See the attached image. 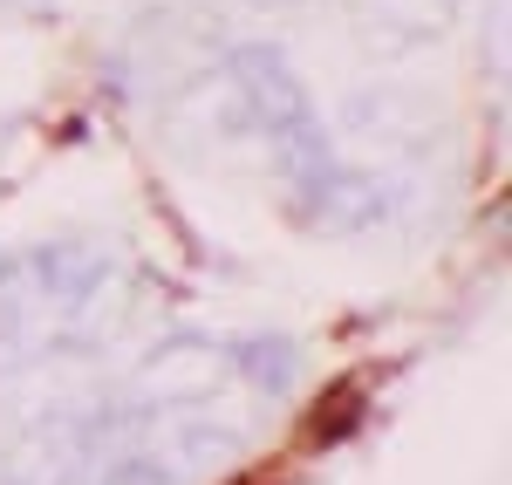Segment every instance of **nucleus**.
<instances>
[{
	"label": "nucleus",
	"instance_id": "obj_1",
	"mask_svg": "<svg viewBox=\"0 0 512 485\" xmlns=\"http://www.w3.org/2000/svg\"><path fill=\"white\" fill-rule=\"evenodd\" d=\"M0 281L21 287L35 308L48 315H82L103 287L117 281V253L103 240H41L28 253H14V260H0Z\"/></svg>",
	"mask_w": 512,
	"mask_h": 485
},
{
	"label": "nucleus",
	"instance_id": "obj_2",
	"mask_svg": "<svg viewBox=\"0 0 512 485\" xmlns=\"http://www.w3.org/2000/svg\"><path fill=\"white\" fill-rule=\"evenodd\" d=\"M226 89H233L239 117L253 123L267 144H274L280 130H294V123L315 117V103H308L301 76L287 69V55L267 48V41H239L233 55H226Z\"/></svg>",
	"mask_w": 512,
	"mask_h": 485
},
{
	"label": "nucleus",
	"instance_id": "obj_3",
	"mask_svg": "<svg viewBox=\"0 0 512 485\" xmlns=\"http://www.w3.org/2000/svg\"><path fill=\"white\" fill-rule=\"evenodd\" d=\"M294 212L308 233H328V240L369 233L376 219H390V178L369 164H328L315 185L294 192Z\"/></svg>",
	"mask_w": 512,
	"mask_h": 485
},
{
	"label": "nucleus",
	"instance_id": "obj_4",
	"mask_svg": "<svg viewBox=\"0 0 512 485\" xmlns=\"http://www.w3.org/2000/svg\"><path fill=\"white\" fill-rule=\"evenodd\" d=\"M233 376V349L212 335H164L137 363V404H205Z\"/></svg>",
	"mask_w": 512,
	"mask_h": 485
},
{
	"label": "nucleus",
	"instance_id": "obj_5",
	"mask_svg": "<svg viewBox=\"0 0 512 485\" xmlns=\"http://www.w3.org/2000/svg\"><path fill=\"white\" fill-rule=\"evenodd\" d=\"M89 424L96 410H48L28 424V438L7 451V485H76L89 458Z\"/></svg>",
	"mask_w": 512,
	"mask_h": 485
},
{
	"label": "nucleus",
	"instance_id": "obj_6",
	"mask_svg": "<svg viewBox=\"0 0 512 485\" xmlns=\"http://www.w3.org/2000/svg\"><path fill=\"white\" fill-rule=\"evenodd\" d=\"M431 96H417V89H355L349 96V130L355 137H376V144H390V151H410V144H424L431 137Z\"/></svg>",
	"mask_w": 512,
	"mask_h": 485
},
{
	"label": "nucleus",
	"instance_id": "obj_7",
	"mask_svg": "<svg viewBox=\"0 0 512 485\" xmlns=\"http://www.w3.org/2000/svg\"><path fill=\"white\" fill-rule=\"evenodd\" d=\"M233 369L253 383V390H267V397H280V390H294V369H301V349L287 342V335H274V328H260V335H246L233 349Z\"/></svg>",
	"mask_w": 512,
	"mask_h": 485
},
{
	"label": "nucleus",
	"instance_id": "obj_8",
	"mask_svg": "<svg viewBox=\"0 0 512 485\" xmlns=\"http://www.w3.org/2000/svg\"><path fill=\"white\" fill-rule=\"evenodd\" d=\"M369 7H376V21H383L390 35L431 41V35H444V28L458 21V7H465V0H369Z\"/></svg>",
	"mask_w": 512,
	"mask_h": 485
},
{
	"label": "nucleus",
	"instance_id": "obj_9",
	"mask_svg": "<svg viewBox=\"0 0 512 485\" xmlns=\"http://www.w3.org/2000/svg\"><path fill=\"white\" fill-rule=\"evenodd\" d=\"M246 7H294V0H246Z\"/></svg>",
	"mask_w": 512,
	"mask_h": 485
}]
</instances>
